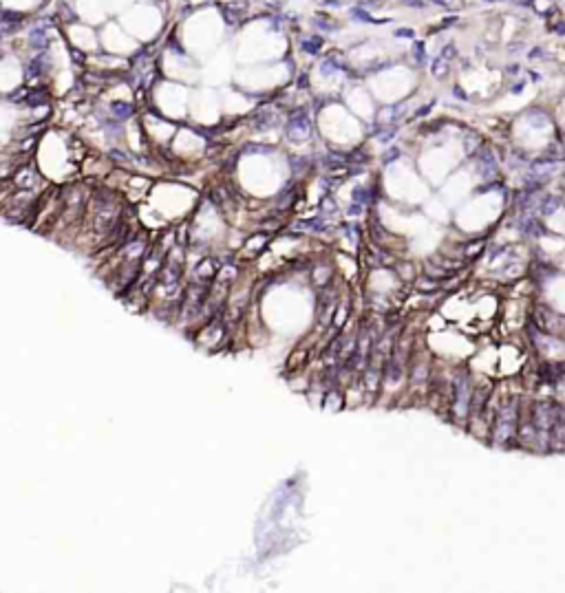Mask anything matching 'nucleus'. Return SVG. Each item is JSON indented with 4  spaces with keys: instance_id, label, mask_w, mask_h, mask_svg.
I'll list each match as a JSON object with an SVG mask.
<instances>
[{
    "instance_id": "4",
    "label": "nucleus",
    "mask_w": 565,
    "mask_h": 593,
    "mask_svg": "<svg viewBox=\"0 0 565 593\" xmlns=\"http://www.w3.org/2000/svg\"><path fill=\"white\" fill-rule=\"evenodd\" d=\"M351 20H356V22H364V24H378V20L371 18V13L367 9H362V7L351 9Z\"/></svg>"
},
{
    "instance_id": "10",
    "label": "nucleus",
    "mask_w": 565,
    "mask_h": 593,
    "mask_svg": "<svg viewBox=\"0 0 565 593\" xmlns=\"http://www.w3.org/2000/svg\"><path fill=\"white\" fill-rule=\"evenodd\" d=\"M3 58H5V51H3V49H0V60H3Z\"/></svg>"
},
{
    "instance_id": "6",
    "label": "nucleus",
    "mask_w": 565,
    "mask_h": 593,
    "mask_svg": "<svg viewBox=\"0 0 565 593\" xmlns=\"http://www.w3.org/2000/svg\"><path fill=\"white\" fill-rule=\"evenodd\" d=\"M130 106L128 104H113V112H117L119 117H126V115H130Z\"/></svg>"
},
{
    "instance_id": "8",
    "label": "nucleus",
    "mask_w": 565,
    "mask_h": 593,
    "mask_svg": "<svg viewBox=\"0 0 565 593\" xmlns=\"http://www.w3.org/2000/svg\"><path fill=\"white\" fill-rule=\"evenodd\" d=\"M528 58L530 60H541L543 58V46H534V49L528 51Z\"/></svg>"
},
{
    "instance_id": "5",
    "label": "nucleus",
    "mask_w": 565,
    "mask_h": 593,
    "mask_svg": "<svg viewBox=\"0 0 565 593\" xmlns=\"http://www.w3.org/2000/svg\"><path fill=\"white\" fill-rule=\"evenodd\" d=\"M395 38H407V40H413L415 38V31L411 29V26H402V29H397L395 33H393Z\"/></svg>"
},
{
    "instance_id": "7",
    "label": "nucleus",
    "mask_w": 565,
    "mask_h": 593,
    "mask_svg": "<svg viewBox=\"0 0 565 593\" xmlns=\"http://www.w3.org/2000/svg\"><path fill=\"white\" fill-rule=\"evenodd\" d=\"M404 7H411V9H424L426 7V3L424 0H402Z\"/></svg>"
},
{
    "instance_id": "2",
    "label": "nucleus",
    "mask_w": 565,
    "mask_h": 593,
    "mask_svg": "<svg viewBox=\"0 0 565 593\" xmlns=\"http://www.w3.org/2000/svg\"><path fill=\"white\" fill-rule=\"evenodd\" d=\"M26 40H29V44L33 46V49H38V51H46V46H49V33H46L44 26L33 29Z\"/></svg>"
},
{
    "instance_id": "3",
    "label": "nucleus",
    "mask_w": 565,
    "mask_h": 593,
    "mask_svg": "<svg viewBox=\"0 0 565 593\" xmlns=\"http://www.w3.org/2000/svg\"><path fill=\"white\" fill-rule=\"evenodd\" d=\"M301 49L305 53H309V55H316V53H320L322 49V38L320 36H307L301 40Z\"/></svg>"
},
{
    "instance_id": "1",
    "label": "nucleus",
    "mask_w": 565,
    "mask_h": 593,
    "mask_svg": "<svg viewBox=\"0 0 565 593\" xmlns=\"http://www.w3.org/2000/svg\"><path fill=\"white\" fill-rule=\"evenodd\" d=\"M221 13L228 22H238V20L245 16V5L243 3H223Z\"/></svg>"
},
{
    "instance_id": "9",
    "label": "nucleus",
    "mask_w": 565,
    "mask_h": 593,
    "mask_svg": "<svg viewBox=\"0 0 565 593\" xmlns=\"http://www.w3.org/2000/svg\"><path fill=\"white\" fill-rule=\"evenodd\" d=\"M71 58L75 60V62H84V60H86V55H84V53L79 51V49H73V51H71Z\"/></svg>"
}]
</instances>
